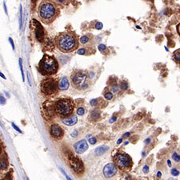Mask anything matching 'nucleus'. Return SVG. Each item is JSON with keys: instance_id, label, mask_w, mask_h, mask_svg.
<instances>
[{"instance_id": "f257e3e1", "label": "nucleus", "mask_w": 180, "mask_h": 180, "mask_svg": "<svg viewBox=\"0 0 180 180\" xmlns=\"http://www.w3.org/2000/svg\"><path fill=\"white\" fill-rule=\"evenodd\" d=\"M55 44L60 51L64 54H68L78 49L79 39L73 31L62 32L55 38Z\"/></svg>"}, {"instance_id": "f03ea898", "label": "nucleus", "mask_w": 180, "mask_h": 180, "mask_svg": "<svg viewBox=\"0 0 180 180\" xmlns=\"http://www.w3.org/2000/svg\"><path fill=\"white\" fill-rule=\"evenodd\" d=\"M59 5L52 0H43L38 7V16L45 24H50L59 15Z\"/></svg>"}, {"instance_id": "7ed1b4c3", "label": "nucleus", "mask_w": 180, "mask_h": 180, "mask_svg": "<svg viewBox=\"0 0 180 180\" xmlns=\"http://www.w3.org/2000/svg\"><path fill=\"white\" fill-rule=\"evenodd\" d=\"M38 69L44 76H50L59 71V63L54 56L44 54L39 62Z\"/></svg>"}, {"instance_id": "20e7f679", "label": "nucleus", "mask_w": 180, "mask_h": 180, "mask_svg": "<svg viewBox=\"0 0 180 180\" xmlns=\"http://www.w3.org/2000/svg\"><path fill=\"white\" fill-rule=\"evenodd\" d=\"M74 109V103L70 98H62L54 103V110L57 115L65 119L72 115Z\"/></svg>"}, {"instance_id": "39448f33", "label": "nucleus", "mask_w": 180, "mask_h": 180, "mask_svg": "<svg viewBox=\"0 0 180 180\" xmlns=\"http://www.w3.org/2000/svg\"><path fill=\"white\" fill-rule=\"evenodd\" d=\"M71 83L74 88L84 91L89 87V76L86 71L75 70L71 74Z\"/></svg>"}, {"instance_id": "423d86ee", "label": "nucleus", "mask_w": 180, "mask_h": 180, "mask_svg": "<svg viewBox=\"0 0 180 180\" xmlns=\"http://www.w3.org/2000/svg\"><path fill=\"white\" fill-rule=\"evenodd\" d=\"M40 89L43 95L50 96L56 94L59 90V83L57 82V80L53 78H46L41 82Z\"/></svg>"}, {"instance_id": "0eeeda50", "label": "nucleus", "mask_w": 180, "mask_h": 180, "mask_svg": "<svg viewBox=\"0 0 180 180\" xmlns=\"http://www.w3.org/2000/svg\"><path fill=\"white\" fill-rule=\"evenodd\" d=\"M115 165L120 170H128L132 166L131 159L129 155L124 153L116 154L114 157Z\"/></svg>"}, {"instance_id": "6e6552de", "label": "nucleus", "mask_w": 180, "mask_h": 180, "mask_svg": "<svg viewBox=\"0 0 180 180\" xmlns=\"http://www.w3.org/2000/svg\"><path fill=\"white\" fill-rule=\"evenodd\" d=\"M67 160H68V163L70 165V167H71V169L76 173L77 175L79 174H83L84 171V166L83 162L76 157L74 156L72 153H70V154L67 155Z\"/></svg>"}, {"instance_id": "1a4fd4ad", "label": "nucleus", "mask_w": 180, "mask_h": 180, "mask_svg": "<svg viewBox=\"0 0 180 180\" xmlns=\"http://www.w3.org/2000/svg\"><path fill=\"white\" fill-rule=\"evenodd\" d=\"M32 26L34 27L35 32V37L37 39V41L43 42L44 40V30L42 25L38 22L36 19H32Z\"/></svg>"}, {"instance_id": "9d476101", "label": "nucleus", "mask_w": 180, "mask_h": 180, "mask_svg": "<svg viewBox=\"0 0 180 180\" xmlns=\"http://www.w3.org/2000/svg\"><path fill=\"white\" fill-rule=\"evenodd\" d=\"M50 134L51 137L54 139H60L64 135V130L63 127L59 124L54 123L50 127Z\"/></svg>"}, {"instance_id": "9b49d317", "label": "nucleus", "mask_w": 180, "mask_h": 180, "mask_svg": "<svg viewBox=\"0 0 180 180\" xmlns=\"http://www.w3.org/2000/svg\"><path fill=\"white\" fill-rule=\"evenodd\" d=\"M102 172L106 178H112L117 173V167L115 165V163H108L103 167Z\"/></svg>"}, {"instance_id": "f8f14e48", "label": "nucleus", "mask_w": 180, "mask_h": 180, "mask_svg": "<svg viewBox=\"0 0 180 180\" xmlns=\"http://www.w3.org/2000/svg\"><path fill=\"white\" fill-rule=\"evenodd\" d=\"M74 148L77 154H83V153L85 152L86 150L88 149V142L86 141L85 139H82V140L77 142L76 143H74Z\"/></svg>"}, {"instance_id": "ddd939ff", "label": "nucleus", "mask_w": 180, "mask_h": 180, "mask_svg": "<svg viewBox=\"0 0 180 180\" xmlns=\"http://www.w3.org/2000/svg\"><path fill=\"white\" fill-rule=\"evenodd\" d=\"M70 87V83L67 77H63L60 78L59 82V88L60 91H67Z\"/></svg>"}, {"instance_id": "4468645a", "label": "nucleus", "mask_w": 180, "mask_h": 180, "mask_svg": "<svg viewBox=\"0 0 180 180\" xmlns=\"http://www.w3.org/2000/svg\"><path fill=\"white\" fill-rule=\"evenodd\" d=\"M62 121H63V123L67 125V126H74V125L76 124V123L78 122V118H77V116H75V115H72V116H70V117L63 119Z\"/></svg>"}, {"instance_id": "2eb2a0df", "label": "nucleus", "mask_w": 180, "mask_h": 180, "mask_svg": "<svg viewBox=\"0 0 180 180\" xmlns=\"http://www.w3.org/2000/svg\"><path fill=\"white\" fill-rule=\"evenodd\" d=\"M91 52L94 53L95 50H93L91 47H89V46H85V47H82V48L78 49L77 53L80 55H89V54H91Z\"/></svg>"}, {"instance_id": "dca6fc26", "label": "nucleus", "mask_w": 180, "mask_h": 180, "mask_svg": "<svg viewBox=\"0 0 180 180\" xmlns=\"http://www.w3.org/2000/svg\"><path fill=\"white\" fill-rule=\"evenodd\" d=\"M8 167L7 157L5 154L0 158V171H5Z\"/></svg>"}, {"instance_id": "f3484780", "label": "nucleus", "mask_w": 180, "mask_h": 180, "mask_svg": "<svg viewBox=\"0 0 180 180\" xmlns=\"http://www.w3.org/2000/svg\"><path fill=\"white\" fill-rule=\"evenodd\" d=\"M108 150H109V147L107 146H101L95 149V153L96 155H102V154H105Z\"/></svg>"}, {"instance_id": "a211bd4d", "label": "nucleus", "mask_w": 180, "mask_h": 180, "mask_svg": "<svg viewBox=\"0 0 180 180\" xmlns=\"http://www.w3.org/2000/svg\"><path fill=\"white\" fill-rule=\"evenodd\" d=\"M99 116H100V111L95 110V111H92L90 114V119H91L92 121H96L98 120Z\"/></svg>"}, {"instance_id": "6ab92c4d", "label": "nucleus", "mask_w": 180, "mask_h": 180, "mask_svg": "<svg viewBox=\"0 0 180 180\" xmlns=\"http://www.w3.org/2000/svg\"><path fill=\"white\" fill-rule=\"evenodd\" d=\"M52 1L57 3L58 5L61 6H67L72 2V0H52Z\"/></svg>"}, {"instance_id": "aec40b11", "label": "nucleus", "mask_w": 180, "mask_h": 180, "mask_svg": "<svg viewBox=\"0 0 180 180\" xmlns=\"http://www.w3.org/2000/svg\"><path fill=\"white\" fill-rule=\"evenodd\" d=\"M91 40V38L89 36H83L79 39V43L83 45H87Z\"/></svg>"}, {"instance_id": "412c9836", "label": "nucleus", "mask_w": 180, "mask_h": 180, "mask_svg": "<svg viewBox=\"0 0 180 180\" xmlns=\"http://www.w3.org/2000/svg\"><path fill=\"white\" fill-rule=\"evenodd\" d=\"M110 89H111V92L118 93L119 91V90H120V88H119V86L116 83H112L111 85Z\"/></svg>"}, {"instance_id": "4be33fe9", "label": "nucleus", "mask_w": 180, "mask_h": 180, "mask_svg": "<svg viewBox=\"0 0 180 180\" xmlns=\"http://www.w3.org/2000/svg\"><path fill=\"white\" fill-rule=\"evenodd\" d=\"M104 98H106L107 100L111 101L114 98V94L111 91H107L104 93Z\"/></svg>"}, {"instance_id": "5701e85b", "label": "nucleus", "mask_w": 180, "mask_h": 180, "mask_svg": "<svg viewBox=\"0 0 180 180\" xmlns=\"http://www.w3.org/2000/svg\"><path fill=\"white\" fill-rule=\"evenodd\" d=\"M119 88H120V89L123 91H127V90H128V88H129L128 83L126 82V81H122V82H121V83H120V86H119Z\"/></svg>"}, {"instance_id": "b1692460", "label": "nucleus", "mask_w": 180, "mask_h": 180, "mask_svg": "<svg viewBox=\"0 0 180 180\" xmlns=\"http://www.w3.org/2000/svg\"><path fill=\"white\" fill-rule=\"evenodd\" d=\"M174 59L176 63H180V50H176V51L174 53Z\"/></svg>"}, {"instance_id": "393cba45", "label": "nucleus", "mask_w": 180, "mask_h": 180, "mask_svg": "<svg viewBox=\"0 0 180 180\" xmlns=\"http://www.w3.org/2000/svg\"><path fill=\"white\" fill-rule=\"evenodd\" d=\"M172 159L175 162L178 163V162H180V154H178L177 152H174L172 154Z\"/></svg>"}, {"instance_id": "a878e982", "label": "nucleus", "mask_w": 180, "mask_h": 180, "mask_svg": "<svg viewBox=\"0 0 180 180\" xmlns=\"http://www.w3.org/2000/svg\"><path fill=\"white\" fill-rule=\"evenodd\" d=\"M22 6L20 5V11H19V28L22 29Z\"/></svg>"}, {"instance_id": "bb28decb", "label": "nucleus", "mask_w": 180, "mask_h": 180, "mask_svg": "<svg viewBox=\"0 0 180 180\" xmlns=\"http://www.w3.org/2000/svg\"><path fill=\"white\" fill-rule=\"evenodd\" d=\"M98 50L102 52V53H103V52H105V51H107V47L106 45H104V44L98 45Z\"/></svg>"}, {"instance_id": "cd10ccee", "label": "nucleus", "mask_w": 180, "mask_h": 180, "mask_svg": "<svg viewBox=\"0 0 180 180\" xmlns=\"http://www.w3.org/2000/svg\"><path fill=\"white\" fill-rule=\"evenodd\" d=\"M85 112H86V111L83 107H78V109H77V115H79V116L83 115L84 114H85Z\"/></svg>"}, {"instance_id": "c85d7f7f", "label": "nucleus", "mask_w": 180, "mask_h": 180, "mask_svg": "<svg viewBox=\"0 0 180 180\" xmlns=\"http://www.w3.org/2000/svg\"><path fill=\"white\" fill-rule=\"evenodd\" d=\"M19 67H20L21 69V73H22V81L24 82L25 81V78H24V73H23V69H22V59H19Z\"/></svg>"}, {"instance_id": "c756f323", "label": "nucleus", "mask_w": 180, "mask_h": 180, "mask_svg": "<svg viewBox=\"0 0 180 180\" xmlns=\"http://www.w3.org/2000/svg\"><path fill=\"white\" fill-rule=\"evenodd\" d=\"M171 173L172 174V175H174V176H178V175H179V171H178L177 169H175V168L171 169Z\"/></svg>"}, {"instance_id": "7c9ffc66", "label": "nucleus", "mask_w": 180, "mask_h": 180, "mask_svg": "<svg viewBox=\"0 0 180 180\" xmlns=\"http://www.w3.org/2000/svg\"><path fill=\"white\" fill-rule=\"evenodd\" d=\"M98 99H96V98H95V99H92V100H91V102H90V103H91V106L93 107H95L98 105Z\"/></svg>"}, {"instance_id": "2f4dec72", "label": "nucleus", "mask_w": 180, "mask_h": 180, "mask_svg": "<svg viewBox=\"0 0 180 180\" xmlns=\"http://www.w3.org/2000/svg\"><path fill=\"white\" fill-rule=\"evenodd\" d=\"M102 26H103V25H102V22H98L96 24H95V28H96V29H98V30H101V29L102 28Z\"/></svg>"}, {"instance_id": "473e14b6", "label": "nucleus", "mask_w": 180, "mask_h": 180, "mask_svg": "<svg viewBox=\"0 0 180 180\" xmlns=\"http://www.w3.org/2000/svg\"><path fill=\"white\" fill-rule=\"evenodd\" d=\"M96 142H97V140L95 137H91L89 139V143H91V145L95 144V143H96Z\"/></svg>"}, {"instance_id": "72a5a7b5", "label": "nucleus", "mask_w": 180, "mask_h": 180, "mask_svg": "<svg viewBox=\"0 0 180 180\" xmlns=\"http://www.w3.org/2000/svg\"><path fill=\"white\" fill-rule=\"evenodd\" d=\"M6 103V98L2 96V95H0V105H4Z\"/></svg>"}, {"instance_id": "f704fd0d", "label": "nucleus", "mask_w": 180, "mask_h": 180, "mask_svg": "<svg viewBox=\"0 0 180 180\" xmlns=\"http://www.w3.org/2000/svg\"><path fill=\"white\" fill-rule=\"evenodd\" d=\"M11 125H12V126H13V128L15 129V130H17V131H18V132H19V133H22V130H21L20 129H19V127H18V126H17L15 124V123H11Z\"/></svg>"}, {"instance_id": "c9c22d12", "label": "nucleus", "mask_w": 180, "mask_h": 180, "mask_svg": "<svg viewBox=\"0 0 180 180\" xmlns=\"http://www.w3.org/2000/svg\"><path fill=\"white\" fill-rule=\"evenodd\" d=\"M148 171H149V166L145 165L144 167H143V172L145 173V174H147V173H148Z\"/></svg>"}, {"instance_id": "e433bc0d", "label": "nucleus", "mask_w": 180, "mask_h": 180, "mask_svg": "<svg viewBox=\"0 0 180 180\" xmlns=\"http://www.w3.org/2000/svg\"><path fill=\"white\" fill-rule=\"evenodd\" d=\"M60 170H61V171H62V172H63V175H65V177H66V178H67V180H72V179H71V178H70V177H69V176H68V175H67V173H66V172H65V171H63V169H61V168H60Z\"/></svg>"}, {"instance_id": "4c0bfd02", "label": "nucleus", "mask_w": 180, "mask_h": 180, "mask_svg": "<svg viewBox=\"0 0 180 180\" xmlns=\"http://www.w3.org/2000/svg\"><path fill=\"white\" fill-rule=\"evenodd\" d=\"M9 42L11 43V46H12V49H13V50H15V44H14L13 39H11V38H9Z\"/></svg>"}, {"instance_id": "58836bf2", "label": "nucleus", "mask_w": 180, "mask_h": 180, "mask_svg": "<svg viewBox=\"0 0 180 180\" xmlns=\"http://www.w3.org/2000/svg\"><path fill=\"white\" fill-rule=\"evenodd\" d=\"M77 135H78V131H77V130H74L72 134H71V136H72V137H74V138L76 137Z\"/></svg>"}, {"instance_id": "ea45409f", "label": "nucleus", "mask_w": 180, "mask_h": 180, "mask_svg": "<svg viewBox=\"0 0 180 180\" xmlns=\"http://www.w3.org/2000/svg\"><path fill=\"white\" fill-rule=\"evenodd\" d=\"M130 135V133H129V132H127V133H126V134H124V135L123 136V139H126V138L129 137Z\"/></svg>"}, {"instance_id": "a19ab883", "label": "nucleus", "mask_w": 180, "mask_h": 180, "mask_svg": "<svg viewBox=\"0 0 180 180\" xmlns=\"http://www.w3.org/2000/svg\"><path fill=\"white\" fill-rule=\"evenodd\" d=\"M116 119H117V118L116 117H113V118H111V120H110V123H114V122H115V121H116Z\"/></svg>"}, {"instance_id": "79ce46f5", "label": "nucleus", "mask_w": 180, "mask_h": 180, "mask_svg": "<svg viewBox=\"0 0 180 180\" xmlns=\"http://www.w3.org/2000/svg\"><path fill=\"white\" fill-rule=\"evenodd\" d=\"M4 5V10H5V12H6V15H7V7H6V3L4 2L3 3Z\"/></svg>"}, {"instance_id": "37998d69", "label": "nucleus", "mask_w": 180, "mask_h": 180, "mask_svg": "<svg viewBox=\"0 0 180 180\" xmlns=\"http://www.w3.org/2000/svg\"><path fill=\"white\" fill-rule=\"evenodd\" d=\"M2 144L0 143V155L2 154Z\"/></svg>"}, {"instance_id": "c03bdc74", "label": "nucleus", "mask_w": 180, "mask_h": 180, "mask_svg": "<svg viewBox=\"0 0 180 180\" xmlns=\"http://www.w3.org/2000/svg\"><path fill=\"white\" fill-rule=\"evenodd\" d=\"M123 138H121V139H119V140H118V142H117V143H118V144H120V143H122V141H123Z\"/></svg>"}, {"instance_id": "a18cd8bd", "label": "nucleus", "mask_w": 180, "mask_h": 180, "mask_svg": "<svg viewBox=\"0 0 180 180\" xmlns=\"http://www.w3.org/2000/svg\"><path fill=\"white\" fill-rule=\"evenodd\" d=\"M0 76L2 77V78H4V79H6V78H6V76H5V75H4V74H2V72L0 73Z\"/></svg>"}, {"instance_id": "49530a36", "label": "nucleus", "mask_w": 180, "mask_h": 180, "mask_svg": "<svg viewBox=\"0 0 180 180\" xmlns=\"http://www.w3.org/2000/svg\"><path fill=\"white\" fill-rule=\"evenodd\" d=\"M167 163H168V166H169L170 167H171V161H170V160H167Z\"/></svg>"}, {"instance_id": "de8ad7c7", "label": "nucleus", "mask_w": 180, "mask_h": 180, "mask_svg": "<svg viewBox=\"0 0 180 180\" xmlns=\"http://www.w3.org/2000/svg\"><path fill=\"white\" fill-rule=\"evenodd\" d=\"M158 175V177H159V178L160 176H162V173L160 172V171H159V172H158V175Z\"/></svg>"}, {"instance_id": "09e8293b", "label": "nucleus", "mask_w": 180, "mask_h": 180, "mask_svg": "<svg viewBox=\"0 0 180 180\" xmlns=\"http://www.w3.org/2000/svg\"><path fill=\"white\" fill-rule=\"evenodd\" d=\"M128 143H129V142H128V141H126V143H124V144H125V145H126V144H128Z\"/></svg>"}, {"instance_id": "8fccbe9b", "label": "nucleus", "mask_w": 180, "mask_h": 180, "mask_svg": "<svg viewBox=\"0 0 180 180\" xmlns=\"http://www.w3.org/2000/svg\"><path fill=\"white\" fill-rule=\"evenodd\" d=\"M168 180H175V179H174V178H170Z\"/></svg>"}, {"instance_id": "3c124183", "label": "nucleus", "mask_w": 180, "mask_h": 180, "mask_svg": "<svg viewBox=\"0 0 180 180\" xmlns=\"http://www.w3.org/2000/svg\"><path fill=\"white\" fill-rule=\"evenodd\" d=\"M32 1H34V2H37V0H32Z\"/></svg>"}, {"instance_id": "603ef678", "label": "nucleus", "mask_w": 180, "mask_h": 180, "mask_svg": "<svg viewBox=\"0 0 180 180\" xmlns=\"http://www.w3.org/2000/svg\"><path fill=\"white\" fill-rule=\"evenodd\" d=\"M26 180H29V178H26Z\"/></svg>"}]
</instances>
